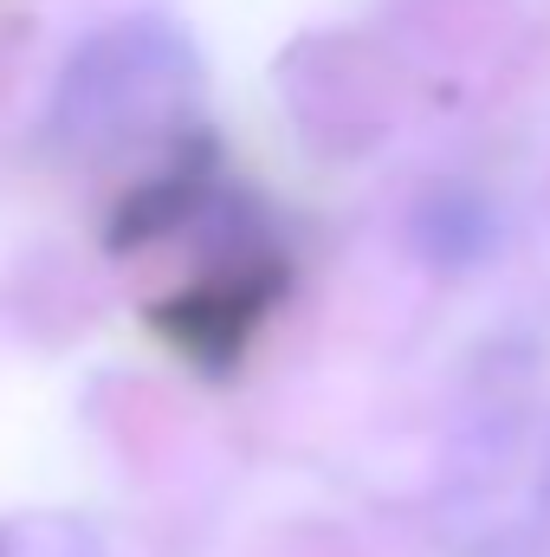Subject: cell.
I'll return each mask as SVG.
<instances>
[{
    "instance_id": "obj_2",
    "label": "cell",
    "mask_w": 550,
    "mask_h": 557,
    "mask_svg": "<svg viewBox=\"0 0 550 557\" xmlns=\"http://www.w3.org/2000/svg\"><path fill=\"white\" fill-rule=\"evenodd\" d=\"M447 532L460 557H525L550 532V428L532 416L486 421L453 473Z\"/></svg>"
},
{
    "instance_id": "obj_1",
    "label": "cell",
    "mask_w": 550,
    "mask_h": 557,
    "mask_svg": "<svg viewBox=\"0 0 550 557\" xmlns=\"http://www.w3.org/2000/svg\"><path fill=\"white\" fill-rule=\"evenodd\" d=\"M201 59L182 26L162 13H124L72 46L46 131L72 162H124L162 156L188 162V137L201 131Z\"/></svg>"
},
{
    "instance_id": "obj_3",
    "label": "cell",
    "mask_w": 550,
    "mask_h": 557,
    "mask_svg": "<svg viewBox=\"0 0 550 557\" xmlns=\"http://www.w3.org/2000/svg\"><path fill=\"white\" fill-rule=\"evenodd\" d=\"M414 247H421L427 267L466 273V267H479L499 247V208L479 188H466V182L427 188L421 208H414Z\"/></svg>"
},
{
    "instance_id": "obj_4",
    "label": "cell",
    "mask_w": 550,
    "mask_h": 557,
    "mask_svg": "<svg viewBox=\"0 0 550 557\" xmlns=\"http://www.w3.org/2000/svg\"><path fill=\"white\" fill-rule=\"evenodd\" d=\"M0 557H104V539L72 512H13L0 519Z\"/></svg>"
}]
</instances>
